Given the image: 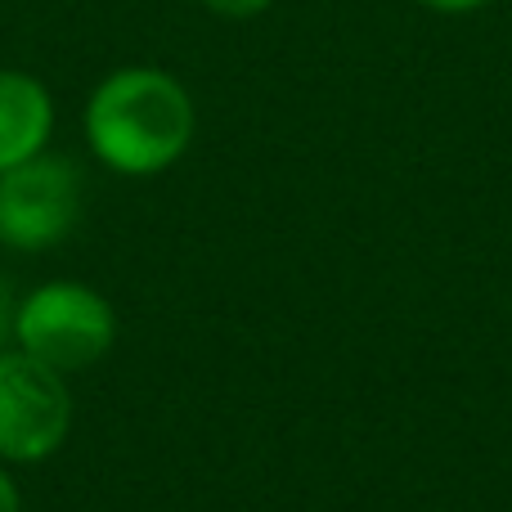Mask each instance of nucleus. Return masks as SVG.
Masks as SVG:
<instances>
[{
  "label": "nucleus",
  "instance_id": "nucleus-7",
  "mask_svg": "<svg viewBox=\"0 0 512 512\" xmlns=\"http://www.w3.org/2000/svg\"><path fill=\"white\" fill-rule=\"evenodd\" d=\"M14 315H18V301H14V288H9V279L0 274V351H5V342L14 337Z\"/></svg>",
  "mask_w": 512,
  "mask_h": 512
},
{
  "label": "nucleus",
  "instance_id": "nucleus-9",
  "mask_svg": "<svg viewBox=\"0 0 512 512\" xmlns=\"http://www.w3.org/2000/svg\"><path fill=\"white\" fill-rule=\"evenodd\" d=\"M0 512H23V504H18V490H14V481L0 472Z\"/></svg>",
  "mask_w": 512,
  "mask_h": 512
},
{
  "label": "nucleus",
  "instance_id": "nucleus-3",
  "mask_svg": "<svg viewBox=\"0 0 512 512\" xmlns=\"http://www.w3.org/2000/svg\"><path fill=\"white\" fill-rule=\"evenodd\" d=\"M81 221V171L59 153H36L0 171V243L14 252H45Z\"/></svg>",
  "mask_w": 512,
  "mask_h": 512
},
{
  "label": "nucleus",
  "instance_id": "nucleus-5",
  "mask_svg": "<svg viewBox=\"0 0 512 512\" xmlns=\"http://www.w3.org/2000/svg\"><path fill=\"white\" fill-rule=\"evenodd\" d=\"M54 135V95L23 68H0V171L45 153Z\"/></svg>",
  "mask_w": 512,
  "mask_h": 512
},
{
  "label": "nucleus",
  "instance_id": "nucleus-2",
  "mask_svg": "<svg viewBox=\"0 0 512 512\" xmlns=\"http://www.w3.org/2000/svg\"><path fill=\"white\" fill-rule=\"evenodd\" d=\"M117 337L113 306L86 283H45L18 301L14 342L32 360L50 364L59 373H77L86 364L104 360Z\"/></svg>",
  "mask_w": 512,
  "mask_h": 512
},
{
  "label": "nucleus",
  "instance_id": "nucleus-8",
  "mask_svg": "<svg viewBox=\"0 0 512 512\" xmlns=\"http://www.w3.org/2000/svg\"><path fill=\"white\" fill-rule=\"evenodd\" d=\"M414 5L432 9V14H477V9L495 5V0H414Z\"/></svg>",
  "mask_w": 512,
  "mask_h": 512
},
{
  "label": "nucleus",
  "instance_id": "nucleus-1",
  "mask_svg": "<svg viewBox=\"0 0 512 512\" xmlns=\"http://www.w3.org/2000/svg\"><path fill=\"white\" fill-rule=\"evenodd\" d=\"M86 144L117 176H158L194 144V95L153 63L113 68L86 99Z\"/></svg>",
  "mask_w": 512,
  "mask_h": 512
},
{
  "label": "nucleus",
  "instance_id": "nucleus-4",
  "mask_svg": "<svg viewBox=\"0 0 512 512\" xmlns=\"http://www.w3.org/2000/svg\"><path fill=\"white\" fill-rule=\"evenodd\" d=\"M72 427V396L63 373L27 351H0V459H50Z\"/></svg>",
  "mask_w": 512,
  "mask_h": 512
},
{
  "label": "nucleus",
  "instance_id": "nucleus-6",
  "mask_svg": "<svg viewBox=\"0 0 512 512\" xmlns=\"http://www.w3.org/2000/svg\"><path fill=\"white\" fill-rule=\"evenodd\" d=\"M274 0H203V9L207 14H216V18H230V23H248V18L256 14H265Z\"/></svg>",
  "mask_w": 512,
  "mask_h": 512
}]
</instances>
